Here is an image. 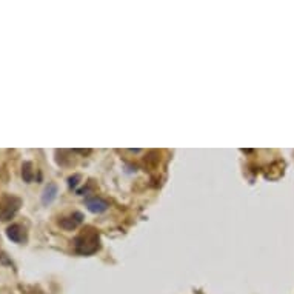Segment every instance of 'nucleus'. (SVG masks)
I'll list each match as a JSON object with an SVG mask.
<instances>
[{
    "label": "nucleus",
    "instance_id": "5",
    "mask_svg": "<svg viewBox=\"0 0 294 294\" xmlns=\"http://www.w3.org/2000/svg\"><path fill=\"white\" fill-rule=\"evenodd\" d=\"M82 214L80 213H75V214H73V216H68V217H63L62 220H59V225L62 226V228H65V229H73V228H75L77 226L80 222H82Z\"/></svg>",
    "mask_w": 294,
    "mask_h": 294
},
{
    "label": "nucleus",
    "instance_id": "3",
    "mask_svg": "<svg viewBox=\"0 0 294 294\" xmlns=\"http://www.w3.org/2000/svg\"><path fill=\"white\" fill-rule=\"evenodd\" d=\"M6 236L12 242H16V244H23V242H27V231H25V228L22 225H17V223L6 228Z\"/></svg>",
    "mask_w": 294,
    "mask_h": 294
},
{
    "label": "nucleus",
    "instance_id": "6",
    "mask_svg": "<svg viewBox=\"0 0 294 294\" xmlns=\"http://www.w3.org/2000/svg\"><path fill=\"white\" fill-rule=\"evenodd\" d=\"M57 196V185L56 184H49L45 191H43V196H42V202L43 205H49L51 202H53Z\"/></svg>",
    "mask_w": 294,
    "mask_h": 294
},
{
    "label": "nucleus",
    "instance_id": "2",
    "mask_svg": "<svg viewBox=\"0 0 294 294\" xmlns=\"http://www.w3.org/2000/svg\"><path fill=\"white\" fill-rule=\"evenodd\" d=\"M22 205V200L16 196L6 194L0 199V220H9L14 217Z\"/></svg>",
    "mask_w": 294,
    "mask_h": 294
},
{
    "label": "nucleus",
    "instance_id": "4",
    "mask_svg": "<svg viewBox=\"0 0 294 294\" xmlns=\"http://www.w3.org/2000/svg\"><path fill=\"white\" fill-rule=\"evenodd\" d=\"M85 203H86V208L91 211V213H94V214H100V213H104V211H107L108 210V202L107 200H104V199H100V197H91V199H86L85 200Z\"/></svg>",
    "mask_w": 294,
    "mask_h": 294
},
{
    "label": "nucleus",
    "instance_id": "1",
    "mask_svg": "<svg viewBox=\"0 0 294 294\" xmlns=\"http://www.w3.org/2000/svg\"><path fill=\"white\" fill-rule=\"evenodd\" d=\"M74 248L82 256L94 254L100 248V239H99V234L96 229H93V228L83 229V231L75 237Z\"/></svg>",
    "mask_w": 294,
    "mask_h": 294
},
{
    "label": "nucleus",
    "instance_id": "7",
    "mask_svg": "<svg viewBox=\"0 0 294 294\" xmlns=\"http://www.w3.org/2000/svg\"><path fill=\"white\" fill-rule=\"evenodd\" d=\"M22 177H23V181L28 182V184L34 181V170H33V165L30 162L23 163V167H22Z\"/></svg>",
    "mask_w": 294,
    "mask_h": 294
}]
</instances>
